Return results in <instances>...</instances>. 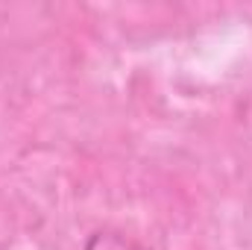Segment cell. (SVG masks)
<instances>
[{"mask_svg":"<svg viewBox=\"0 0 252 250\" xmlns=\"http://www.w3.org/2000/svg\"><path fill=\"white\" fill-rule=\"evenodd\" d=\"M82 250H153L150 245L138 242L135 236H129L124 230H115V227H100L94 230L85 242Z\"/></svg>","mask_w":252,"mask_h":250,"instance_id":"obj_1","label":"cell"}]
</instances>
